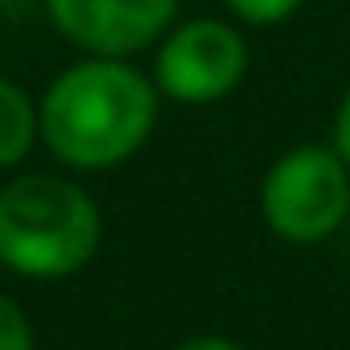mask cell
I'll use <instances>...</instances> for the list:
<instances>
[{
  "label": "cell",
  "mask_w": 350,
  "mask_h": 350,
  "mask_svg": "<svg viewBox=\"0 0 350 350\" xmlns=\"http://www.w3.org/2000/svg\"><path fill=\"white\" fill-rule=\"evenodd\" d=\"M182 0H44L49 23L89 58H133L160 44Z\"/></svg>",
  "instance_id": "5b68a950"
},
{
  "label": "cell",
  "mask_w": 350,
  "mask_h": 350,
  "mask_svg": "<svg viewBox=\"0 0 350 350\" xmlns=\"http://www.w3.org/2000/svg\"><path fill=\"white\" fill-rule=\"evenodd\" d=\"M257 208L284 244H324L350 217V169L337 146H293L266 169Z\"/></svg>",
  "instance_id": "3957f363"
},
{
  "label": "cell",
  "mask_w": 350,
  "mask_h": 350,
  "mask_svg": "<svg viewBox=\"0 0 350 350\" xmlns=\"http://www.w3.org/2000/svg\"><path fill=\"white\" fill-rule=\"evenodd\" d=\"M173 350H248V346H244V342H235V337L204 333V337H187V342H178Z\"/></svg>",
  "instance_id": "30bf717a"
},
{
  "label": "cell",
  "mask_w": 350,
  "mask_h": 350,
  "mask_svg": "<svg viewBox=\"0 0 350 350\" xmlns=\"http://www.w3.org/2000/svg\"><path fill=\"white\" fill-rule=\"evenodd\" d=\"M333 146H337V155L346 160V169H350V89H346L342 107H337V120H333Z\"/></svg>",
  "instance_id": "9c48e42d"
},
{
  "label": "cell",
  "mask_w": 350,
  "mask_h": 350,
  "mask_svg": "<svg viewBox=\"0 0 350 350\" xmlns=\"http://www.w3.org/2000/svg\"><path fill=\"white\" fill-rule=\"evenodd\" d=\"M226 9L244 27H280L301 9V0H226Z\"/></svg>",
  "instance_id": "52a82bcc"
},
{
  "label": "cell",
  "mask_w": 350,
  "mask_h": 350,
  "mask_svg": "<svg viewBox=\"0 0 350 350\" xmlns=\"http://www.w3.org/2000/svg\"><path fill=\"white\" fill-rule=\"evenodd\" d=\"M40 142V103L0 76V169H14Z\"/></svg>",
  "instance_id": "8992f818"
},
{
  "label": "cell",
  "mask_w": 350,
  "mask_h": 350,
  "mask_svg": "<svg viewBox=\"0 0 350 350\" xmlns=\"http://www.w3.org/2000/svg\"><path fill=\"white\" fill-rule=\"evenodd\" d=\"M160 89L124 58H85L40 98V142L67 169L103 173L133 160L155 133Z\"/></svg>",
  "instance_id": "6da1fadb"
},
{
  "label": "cell",
  "mask_w": 350,
  "mask_h": 350,
  "mask_svg": "<svg viewBox=\"0 0 350 350\" xmlns=\"http://www.w3.org/2000/svg\"><path fill=\"white\" fill-rule=\"evenodd\" d=\"M248 76V40L222 18H191L160 36L155 49V89L182 107L222 103Z\"/></svg>",
  "instance_id": "277c9868"
},
{
  "label": "cell",
  "mask_w": 350,
  "mask_h": 350,
  "mask_svg": "<svg viewBox=\"0 0 350 350\" xmlns=\"http://www.w3.org/2000/svg\"><path fill=\"white\" fill-rule=\"evenodd\" d=\"M103 213L80 182L23 173L0 187V266L23 280H67L94 262Z\"/></svg>",
  "instance_id": "7a4b0ae2"
},
{
  "label": "cell",
  "mask_w": 350,
  "mask_h": 350,
  "mask_svg": "<svg viewBox=\"0 0 350 350\" xmlns=\"http://www.w3.org/2000/svg\"><path fill=\"white\" fill-rule=\"evenodd\" d=\"M0 350H36V333H31V319L23 315L14 297L0 293Z\"/></svg>",
  "instance_id": "ba28073f"
}]
</instances>
